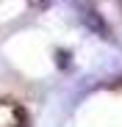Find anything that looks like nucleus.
<instances>
[{
	"mask_svg": "<svg viewBox=\"0 0 122 127\" xmlns=\"http://www.w3.org/2000/svg\"><path fill=\"white\" fill-rule=\"evenodd\" d=\"M25 111L11 99H0V127H25Z\"/></svg>",
	"mask_w": 122,
	"mask_h": 127,
	"instance_id": "nucleus-1",
	"label": "nucleus"
}]
</instances>
